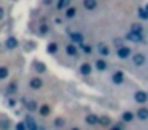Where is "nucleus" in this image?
I'll list each match as a JSON object with an SVG mask.
<instances>
[{
	"mask_svg": "<svg viewBox=\"0 0 148 130\" xmlns=\"http://www.w3.org/2000/svg\"><path fill=\"white\" fill-rule=\"evenodd\" d=\"M8 127H10V122H8L7 119H3L0 122V129H8Z\"/></svg>",
	"mask_w": 148,
	"mask_h": 130,
	"instance_id": "33",
	"label": "nucleus"
},
{
	"mask_svg": "<svg viewBox=\"0 0 148 130\" xmlns=\"http://www.w3.org/2000/svg\"><path fill=\"white\" fill-rule=\"evenodd\" d=\"M7 105L10 108H14V106H16V100H14V98H10V100L7 101Z\"/></svg>",
	"mask_w": 148,
	"mask_h": 130,
	"instance_id": "35",
	"label": "nucleus"
},
{
	"mask_svg": "<svg viewBox=\"0 0 148 130\" xmlns=\"http://www.w3.org/2000/svg\"><path fill=\"white\" fill-rule=\"evenodd\" d=\"M137 14L142 21H148V10L147 8H138L137 10Z\"/></svg>",
	"mask_w": 148,
	"mask_h": 130,
	"instance_id": "27",
	"label": "nucleus"
},
{
	"mask_svg": "<svg viewBox=\"0 0 148 130\" xmlns=\"http://www.w3.org/2000/svg\"><path fill=\"white\" fill-rule=\"evenodd\" d=\"M124 40L132 41V43H145V41H147V38H145L143 33H134V32L129 30L127 33L124 35Z\"/></svg>",
	"mask_w": 148,
	"mask_h": 130,
	"instance_id": "1",
	"label": "nucleus"
},
{
	"mask_svg": "<svg viewBox=\"0 0 148 130\" xmlns=\"http://www.w3.org/2000/svg\"><path fill=\"white\" fill-rule=\"evenodd\" d=\"M97 124H100V125H103V127H108L110 124H112V120H110L108 116H99V120H97Z\"/></svg>",
	"mask_w": 148,
	"mask_h": 130,
	"instance_id": "26",
	"label": "nucleus"
},
{
	"mask_svg": "<svg viewBox=\"0 0 148 130\" xmlns=\"http://www.w3.org/2000/svg\"><path fill=\"white\" fill-rule=\"evenodd\" d=\"M145 62H147V56L143 52L132 54V63H134V67H143Z\"/></svg>",
	"mask_w": 148,
	"mask_h": 130,
	"instance_id": "3",
	"label": "nucleus"
},
{
	"mask_svg": "<svg viewBox=\"0 0 148 130\" xmlns=\"http://www.w3.org/2000/svg\"><path fill=\"white\" fill-rule=\"evenodd\" d=\"M65 54H67L69 57H78L80 56V49H78V46L75 43H69L67 46H65Z\"/></svg>",
	"mask_w": 148,
	"mask_h": 130,
	"instance_id": "5",
	"label": "nucleus"
},
{
	"mask_svg": "<svg viewBox=\"0 0 148 130\" xmlns=\"http://www.w3.org/2000/svg\"><path fill=\"white\" fill-rule=\"evenodd\" d=\"M54 22L56 24H62V22H64V18H54Z\"/></svg>",
	"mask_w": 148,
	"mask_h": 130,
	"instance_id": "38",
	"label": "nucleus"
},
{
	"mask_svg": "<svg viewBox=\"0 0 148 130\" xmlns=\"http://www.w3.org/2000/svg\"><path fill=\"white\" fill-rule=\"evenodd\" d=\"M134 100L137 101L138 105H145L148 101V92H145V91H137L134 94Z\"/></svg>",
	"mask_w": 148,
	"mask_h": 130,
	"instance_id": "6",
	"label": "nucleus"
},
{
	"mask_svg": "<svg viewBox=\"0 0 148 130\" xmlns=\"http://www.w3.org/2000/svg\"><path fill=\"white\" fill-rule=\"evenodd\" d=\"M91 71H92V65H91L89 62H83L80 65V73L83 76H88V75H91Z\"/></svg>",
	"mask_w": 148,
	"mask_h": 130,
	"instance_id": "14",
	"label": "nucleus"
},
{
	"mask_svg": "<svg viewBox=\"0 0 148 130\" xmlns=\"http://www.w3.org/2000/svg\"><path fill=\"white\" fill-rule=\"evenodd\" d=\"M147 10H148V5H147Z\"/></svg>",
	"mask_w": 148,
	"mask_h": 130,
	"instance_id": "40",
	"label": "nucleus"
},
{
	"mask_svg": "<svg viewBox=\"0 0 148 130\" xmlns=\"http://www.w3.org/2000/svg\"><path fill=\"white\" fill-rule=\"evenodd\" d=\"M80 48H81V51H83L86 56H91V54H92V51H94L92 46H91V44H86V43H81Z\"/></svg>",
	"mask_w": 148,
	"mask_h": 130,
	"instance_id": "25",
	"label": "nucleus"
},
{
	"mask_svg": "<svg viewBox=\"0 0 148 130\" xmlns=\"http://www.w3.org/2000/svg\"><path fill=\"white\" fill-rule=\"evenodd\" d=\"M129 30L134 32V33H143V27H142V24H138V22L131 24V29H129Z\"/></svg>",
	"mask_w": 148,
	"mask_h": 130,
	"instance_id": "24",
	"label": "nucleus"
},
{
	"mask_svg": "<svg viewBox=\"0 0 148 130\" xmlns=\"http://www.w3.org/2000/svg\"><path fill=\"white\" fill-rule=\"evenodd\" d=\"M124 125H126V124L123 122V120H121V122H116V124H113V130H115V129H124Z\"/></svg>",
	"mask_w": 148,
	"mask_h": 130,
	"instance_id": "34",
	"label": "nucleus"
},
{
	"mask_svg": "<svg viewBox=\"0 0 148 130\" xmlns=\"http://www.w3.org/2000/svg\"><path fill=\"white\" fill-rule=\"evenodd\" d=\"M94 67H96V70H99V71H105V70L108 68V63H107L105 59H97L96 63H94Z\"/></svg>",
	"mask_w": 148,
	"mask_h": 130,
	"instance_id": "17",
	"label": "nucleus"
},
{
	"mask_svg": "<svg viewBox=\"0 0 148 130\" xmlns=\"http://www.w3.org/2000/svg\"><path fill=\"white\" fill-rule=\"evenodd\" d=\"M38 114L42 117H46V116H49L51 114V105H48V103H43V105H38Z\"/></svg>",
	"mask_w": 148,
	"mask_h": 130,
	"instance_id": "10",
	"label": "nucleus"
},
{
	"mask_svg": "<svg viewBox=\"0 0 148 130\" xmlns=\"http://www.w3.org/2000/svg\"><path fill=\"white\" fill-rule=\"evenodd\" d=\"M134 119H135V114L132 113V111H124V113L121 114V120L124 124H131Z\"/></svg>",
	"mask_w": 148,
	"mask_h": 130,
	"instance_id": "16",
	"label": "nucleus"
},
{
	"mask_svg": "<svg viewBox=\"0 0 148 130\" xmlns=\"http://www.w3.org/2000/svg\"><path fill=\"white\" fill-rule=\"evenodd\" d=\"M77 13H78V10L75 8V6H67V8H65V11H64V18L65 19H73L75 16H77Z\"/></svg>",
	"mask_w": 148,
	"mask_h": 130,
	"instance_id": "15",
	"label": "nucleus"
},
{
	"mask_svg": "<svg viewBox=\"0 0 148 130\" xmlns=\"http://www.w3.org/2000/svg\"><path fill=\"white\" fill-rule=\"evenodd\" d=\"M96 51H97V54H100L102 57H107V56H110V48L107 46L103 41H99L97 43V46H96Z\"/></svg>",
	"mask_w": 148,
	"mask_h": 130,
	"instance_id": "9",
	"label": "nucleus"
},
{
	"mask_svg": "<svg viewBox=\"0 0 148 130\" xmlns=\"http://www.w3.org/2000/svg\"><path fill=\"white\" fill-rule=\"evenodd\" d=\"M16 129H18V130H24V129L27 130V127H26V122H19V124H16Z\"/></svg>",
	"mask_w": 148,
	"mask_h": 130,
	"instance_id": "36",
	"label": "nucleus"
},
{
	"mask_svg": "<svg viewBox=\"0 0 148 130\" xmlns=\"http://www.w3.org/2000/svg\"><path fill=\"white\" fill-rule=\"evenodd\" d=\"M29 86H30V89H34V91H38V89L43 87V79L40 78V76H34V78L29 79Z\"/></svg>",
	"mask_w": 148,
	"mask_h": 130,
	"instance_id": "8",
	"label": "nucleus"
},
{
	"mask_svg": "<svg viewBox=\"0 0 148 130\" xmlns=\"http://www.w3.org/2000/svg\"><path fill=\"white\" fill-rule=\"evenodd\" d=\"M123 44H124V38H121V37L113 38V46L115 48H119V46H123Z\"/></svg>",
	"mask_w": 148,
	"mask_h": 130,
	"instance_id": "30",
	"label": "nucleus"
},
{
	"mask_svg": "<svg viewBox=\"0 0 148 130\" xmlns=\"http://www.w3.org/2000/svg\"><path fill=\"white\" fill-rule=\"evenodd\" d=\"M7 48L8 49H14V48H18V40L14 37H10L7 40Z\"/></svg>",
	"mask_w": 148,
	"mask_h": 130,
	"instance_id": "28",
	"label": "nucleus"
},
{
	"mask_svg": "<svg viewBox=\"0 0 148 130\" xmlns=\"http://www.w3.org/2000/svg\"><path fill=\"white\" fill-rule=\"evenodd\" d=\"M3 18H5V10L2 8V6H0V21H2Z\"/></svg>",
	"mask_w": 148,
	"mask_h": 130,
	"instance_id": "37",
	"label": "nucleus"
},
{
	"mask_svg": "<svg viewBox=\"0 0 148 130\" xmlns=\"http://www.w3.org/2000/svg\"><path fill=\"white\" fill-rule=\"evenodd\" d=\"M124 79H126V76H124V73L121 71V70H115L113 71V75H112V82L113 84H123L124 82Z\"/></svg>",
	"mask_w": 148,
	"mask_h": 130,
	"instance_id": "7",
	"label": "nucleus"
},
{
	"mask_svg": "<svg viewBox=\"0 0 148 130\" xmlns=\"http://www.w3.org/2000/svg\"><path fill=\"white\" fill-rule=\"evenodd\" d=\"M53 3V0H45V5H51Z\"/></svg>",
	"mask_w": 148,
	"mask_h": 130,
	"instance_id": "39",
	"label": "nucleus"
},
{
	"mask_svg": "<svg viewBox=\"0 0 148 130\" xmlns=\"http://www.w3.org/2000/svg\"><path fill=\"white\" fill-rule=\"evenodd\" d=\"M35 70H37V71H40V73H43V71H45V63H42V62H38V63H35Z\"/></svg>",
	"mask_w": 148,
	"mask_h": 130,
	"instance_id": "32",
	"label": "nucleus"
},
{
	"mask_svg": "<svg viewBox=\"0 0 148 130\" xmlns=\"http://www.w3.org/2000/svg\"><path fill=\"white\" fill-rule=\"evenodd\" d=\"M8 76H10V70H8V67L2 65V67H0V81L7 79Z\"/></svg>",
	"mask_w": 148,
	"mask_h": 130,
	"instance_id": "23",
	"label": "nucleus"
},
{
	"mask_svg": "<svg viewBox=\"0 0 148 130\" xmlns=\"http://www.w3.org/2000/svg\"><path fill=\"white\" fill-rule=\"evenodd\" d=\"M83 6L88 11H92L97 8V0H83Z\"/></svg>",
	"mask_w": 148,
	"mask_h": 130,
	"instance_id": "19",
	"label": "nucleus"
},
{
	"mask_svg": "<svg viewBox=\"0 0 148 130\" xmlns=\"http://www.w3.org/2000/svg\"><path fill=\"white\" fill-rule=\"evenodd\" d=\"M49 32V25L45 24V22H42V24L38 25V30H37V33H38V37H46Z\"/></svg>",
	"mask_w": 148,
	"mask_h": 130,
	"instance_id": "20",
	"label": "nucleus"
},
{
	"mask_svg": "<svg viewBox=\"0 0 148 130\" xmlns=\"http://www.w3.org/2000/svg\"><path fill=\"white\" fill-rule=\"evenodd\" d=\"M97 120H99V116H97V114H92V113H89L84 117V122H86L88 125H97Z\"/></svg>",
	"mask_w": 148,
	"mask_h": 130,
	"instance_id": "18",
	"label": "nucleus"
},
{
	"mask_svg": "<svg viewBox=\"0 0 148 130\" xmlns=\"http://www.w3.org/2000/svg\"><path fill=\"white\" fill-rule=\"evenodd\" d=\"M16 92H18V82H16V81H11L10 84L7 86V94L14 95Z\"/></svg>",
	"mask_w": 148,
	"mask_h": 130,
	"instance_id": "22",
	"label": "nucleus"
},
{
	"mask_svg": "<svg viewBox=\"0 0 148 130\" xmlns=\"http://www.w3.org/2000/svg\"><path fill=\"white\" fill-rule=\"evenodd\" d=\"M135 116H137V119H140V120H148V108L147 106H140L137 110V113H135Z\"/></svg>",
	"mask_w": 148,
	"mask_h": 130,
	"instance_id": "13",
	"label": "nucleus"
},
{
	"mask_svg": "<svg viewBox=\"0 0 148 130\" xmlns=\"http://www.w3.org/2000/svg\"><path fill=\"white\" fill-rule=\"evenodd\" d=\"M72 0H58L56 2V10H59V11H62V10H65L67 6H70Z\"/></svg>",
	"mask_w": 148,
	"mask_h": 130,
	"instance_id": "21",
	"label": "nucleus"
},
{
	"mask_svg": "<svg viewBox=\"0 0 148 130\" xmlns=\"http://www.w3.org/2000/svg\"><path fill=\"white\" fill-rule=\"evenodd\" d=\"M131 56H132V49L129 46L123 44V46L116 48V57H118V59L124 60V59H127V57H131Z\"/></svg>",
	"mask_w": 148,
	"mask_h": 130,
	"instance_id": "2",
	"label": "nucleus"
},
{
	"mask_svg": "<svg viewBox=\"0 0 148 130\" xmlns=\"http://www.w3.org/2000/svg\"><path fill=\"white\" fill-rule=\"evenodd\" d=\"M67 33H69V37H70L72 43H75V44H81V43H84V37L80 33V32H72L70 29H67Z\"/></svg>",
	"mask_w": 148,
	"mask_h": 130,
	"instance_id": "4",
	"label": "nucleus"
},
{
	"mask_svg": "<svg viewBox=\"0 0 148 130\" xmlns=\"http://www.w3.org/2000/svg\"><path fill=\"white\" fill-rule=\"evenodd\" d=\"M24 122H26V127H27L29 130H37V129H38V125H37L35 119H34V117L30 116V114H27V116H26Z\"/></svg>",
	"mask_w": 148,
	"mask_h": 130,
	"instance_id": "12",
	"label": "nucleus"
},
{
	"mask_svg": "<svg viewBox=\"0 0 148 130\" xmlns=\"http://www.w3.org/2000/svg\"><path fill=\"white\" fill-rule=\"evenodd\" d=\"M24 106H26V110L29 113H35L38 110V103L35 100H24Z\"/></svg>",
	"mask_w": 148,
	"mask_h": 130,
	"instance_id": "11",
	"label": "nucleus"
},
{
	"mask_svg": "<svg viewBox=\"0 0 148 130\" xmlns=\"http://www.w3.org/2000/svg\"><path fill=\"white\" fill-rule=\"evenodd\" d=\"M65 125V120L62 117H56L54 119V127H64Z\"/></svg>",
	"mask_w": 148,
	"mask_h": 130,
	"instance_id": "31",
	"label": "nucleus"
},
{
	"mask_svg": "<svg viewBox=\"0 0 148 130\" xmlns=\"http://www.w3.org/2000/svg\"><path fill=\"white\" fill-rule=\"evenodd\" d=\"M46 51H48L49 54H56V52H58V43H54V41L48 43V46H46Z\"/></svg>",
	"mask_w": 148,
	"mask_h": 130,
	"instance_id": "29",
	"label": "nucleus"
}]
</instances>
